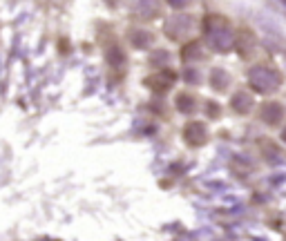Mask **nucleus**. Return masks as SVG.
I'll use <instances>...</instances> for the list:
<instances>
[{
	"label": "nucleus",
	"instance_id": "9b49d317",
	"mask_svg": "<svg viewBox=\"0 0 286 241\" xmlns=\"http://www.w3.org/2000/svg\"><path fill=\"white\" fill-rule=\"evenodd\" d=\"M210 83H212V87H217L219 92H222V90H226V85L230 83L228 72H224V70H215V72L210 74Z\"/></svg>",
	"mask_w": 286,
	"mask_h": 241
},
{
	"label": "nucleus",
	"instance_id": "1a4fd4ad",
	"mask_svg": "<svg viewBox=\"0 0 286 241\" xmlns=\"http://www.w3.org/2000/svg\"><path fill=\"white\" fill-rule=\"evenodd\" d=\"M130 40L132 45L137 49H145L148 45H152V34L150 32H141V29H135V32L130 34Z\"/></svg>",
	"mask_w": 286,
	"mask_h": 241
},
{
	"label": "nucleus",
	"instance_id": "6e6552de",
	"mask_svg": "<svg viewBox=\"0 0 286 241\" xmlns=\"http://www.w3.org/2000/svg\"><path fill=\"white\" fill-rule=\"evenodd\" d=\"M230 107H233L237 114L251 112V107H253V96L248 94V92H237V94H233V98H230Z\"/></svg>",
	"mask_w": 286,
	"mask_h": 241
},
{
	"label": "nucleus",
	"instance_id": "f8f14e48",
	"mask_svg": "<svg viewBox=\"0 0 286 241\" xmlns=\"http://www.w3.org/2000/svg\"><path fill=\"white\" fill-rule=\"evenodd\" d=\"M181 56H184V60L188 63V60H192V58H206V54L202 52V45H199V42H190V45H188L186 49H184V54H181Z\"/></svg>",
	"mask_w": 286,
	"mask_h": 241
},
{
	"label": "nucleus",
	"instance_id": "9d476101",
	"mask_svg": "<svg viewBox=\"0 0 286 241\" xmlns=\"http://www.w3.org/2000/svg\"><path fill=\"white\" fill-rule=\"evenodd\" d=\"M177 109L184 114H192L197 109V101L190 96V94H179L177 96Z\"/></svg>",
	"mask_w": 286,
	"mask_h": 241
},
{
	"label": "nucleus",
	"instance_id": "423d86ee",
	"mask_svg": "<svg viewBox=\"0 0 286 241\" xmlns=\"http://www.w3.org/2000/svg\"><path fill=\"white\" fill-rule=\"evenodd\" d=\"M282 119H284L282 103H277V101L264 103V107H261V121L269 123V125H279V121Z\"/></svg>",
	"mask_w": 286,
	"mask_h": 241
},
{
	"label": "nucleus",
	"instance_id": "39448f33",
	"mask_svg": "<svg viewBox=\"0 0 286 241\" xmlns=\"http://www.w3.org/2000/svg\"><path fill=\"white\" fill-rule=\"evenodd\" d=\"M172 80H174V74L170 70H163V72H157V74L145 78V85L155 92H166L170 85H172Z\"/></svg>",
	"mask_w": 286,
	"mask_h": 241
},
{
	"label": "nucleus",
	"instance_id": "f03ea898",
	"mask_svg": "<svg viewBox=\"0 0 286 241\" xmlns=\"http://www.w3.org/2000/svg\"><path fill=\"white\" fill-rule=\"evenodd\" d=\"M248 83L257 94H273L282 85V74L271 65H255L248 72Z\"/></svg>",
	"mask_w": 286,
	"mask_h": 241
},
{
	"label": "nucleus",
	"instance_id": "4468645a",
	"mask_svg": "<svg viewBox=\"0 0 286 241\" xmlns=\"http://www.w3.org/2000/svg\"><path fill=\"white\" fill-rule=\"evenodd\" d=\"M168 5L170 7H174V9H184L190 5V0H168Z\"/></svg>",
	"mask_w": 286,
	"mask_h": 241
},
{
	"label": "nucleus",
	"instance_id": "0eeeda50",
	"mask_svg": "<svg viewBox=\"0 0 286 241\" xmlns=\"http://www.w3.org/2000/svg\"><path fill=\"white\" fill-rule=\"evenodd\" d=\"M132 11H135L137 18H143V20L157 18V14H159V0H137Z\"/></svg>",
	"mask_w": 286,
	"mask_h": 241
},
{
	"label": "nucleus",
	"instance_id": "20e7f679",
	"mask_svg": "<svg viewBox=\"0 0 286 241\" xmlns=\"http://www.w3.org/2000/svg\"><path fill=\"white\" fill-rule=\"evenodd\" d=\"M184 139L190 145H202V143H206V139H208V129H206L202 121H192V123H188L184 129Z\"/></svg>",
	"mask_w": 286,
	"mask_h": 241
},
{
	"label": "nucleus",
	"instance_id": "f257e3e1",
	"mask_svg": "<svg viewBox=\"0 0 286 241\" xmlns=\"http://www.w3.org/2000/svg\"><path fill=\"white\" fill-rule=\"evenodd\" d=\"M204 34H206L208 45L224 54V52H230V49H233L237 32L224 16L210 14V16H206V20H204Z\"/></svg>",
	"mask_w": 286,
	"mask_h": 241
},
{
	"label": "nucleus",
	"instance_id": "7ed1b4c3",
	"mask_svg": "<svg viewBox=\"0 0 286 241\" xmlns=\"http://www.w3.org/2000/svg\"><path fill=\"white\" fill-rule=\"evenodd\" d=\"M192 25H194V20L188 14H174V16H170L168 20H166V34H168V38H172V40L186 38V36L192 32Z\"/></svg>",
	"mask_w": 286,
	"mask_h": 241
},
{
	"label": "nucleus",
	"instance_id": "ddd939ff",
	"mask_svg": "<svg viewBox=\"0 0 286 241\" xmlns=\"http://www.w3.org/2000/svg\"><path fill=\"white\" fill-rule=\"evenodd\" d=\"M105 56H107V60H109V63H112L114 67H119V65L125 63V56H123V52H121L119 47H109L107 52H105Z\"/></svg>",
	"mask_w": 286,
	"mask_h": 241
}]
</instances>
